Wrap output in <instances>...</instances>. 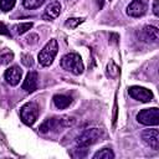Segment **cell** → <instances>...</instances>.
Wrapping results in <instances>:
<instances>
[{
	"label": "cell",
	"mask_w": 159,
	"mask_h": 159,
	"mask_svg": "<svg viewBox=\"0 0 159 159\" xmlns=\"http://www.w3.org/2000/svg\"><path fill=\"white\" fill-rule=\"evenodd\" d=\"M12 58H14L12 52L0 53V65H7V63H10V61H12Z\"/></svg>",
	"instance_id": "20"
},
{
	"label": "cell",
	"mask_w": 159,
	"mask_h": 159,
	"mask_svg": "<svg viewBox=\"0 0 159 159\" xmlns=\"http://www.w3.org/2000/svg\"><path fill=\"white\" fill-rule=\"evenodd\" d=\"M148 10V0H132L127 6V15L132 17H140Z\"/></svg>",
	"instance_id": "8"
},
{
	"label": "cell",
	"mask_w": 159,
	"mask_h": 159,
	"mask_svg": "<svg viewBox=\"0 0 159 159\" xmlns=\"http://www.w3.org/2000/svg\"><path fill=\"white\" fill-rule=\"evenodd\" d=\"M32 26H34L32 22H21V24L15 25V26L12 27V30H14V32H15L16 35H24L25 32H27L29 30H31Z\"/></svg>",
	"instance_id": "15"
},
{
	"label": "cell",
	"mask_w": 159,
	"mask_h": 159,
	"mask_svg": "<svg viewBox=\"0 0 159 159\" xmlns=\"http://www.w3.org/2000/svg\"><path fill=\"white\" fill-rule=\"evenodd\" d=\"M21 62L26 67H32L34 66V58H32V56L30 53H24L21 56Z\"/></svg>",
	"instance_id": "21"
},
{
	"label": "cell",
	"mask_w": 159,
	"mask_h": 159,
	"mask_svg": "<svg viewBox=\"0 0 159 159\" xmlns=\"http://www.w3.org/2000/svg\"><path fill=\"white\" fill-rule=\"evenodd\" d=\"M61 67L76 76L81 75L84 70V66H83V62H82V58L78 53H75V52H71V53H66L62 58H61V62H60Z\"/></svg>",
	"instance_id": "2"
},
{
	"label": "cell",
	"mask_w": 159,
	"mask_h": 159,
	"mask_svg": "<svg viewBox=\"0 0 159 159\" xmlns=\"http://www.w3.org/2000/svg\"><path fill=\"white\" fill-rule=\"evenodd\" d=\"M20 117L26 125H32L39 117V106L35 102L25 103L20 109Z\"/></svg>",
	"instance_id": "6"
},
{
	"label": "cell",
	"mask_w": 159,
	"mask_h": 159,
	"mask_svg": "<svg viewBox=\"0 0 159 159\" xmlns=\"http://www.w3.org/2000/svg\"><path fill=\"white\" fill-rule=\"evenodd\" d=\"M43 2H45V0H22L24 7H25V9H29V10L37 9V7H40Z\"/></svg>",
	"instance_id": "17"
},
{
	"label": "cell",
	"mask_w": 159,
	"mask_h": 159,
	"mask_svg": "<svg viewBox=\"0 0 159 159\" xmlns=\"http://www.w3.org/2000/svg\"><path fill=\"white\" fill-rule=\"evenodd\" d=\"M16 0H0V10L4 12H7L10 10H12V7L15 6Z\"/></svg>",
	"instance_id": "19"
},
{
	"label": "cell",
	"mask_w": 159,
	"mask_h": 159,
	"mask_svg": "<svg viewBox=\"0 0 159 159\" xmlns=\"http://www.w3.org/2000/svg\"><path fill=\"white\" fill-rule=\"evenodd\" d=\"M113 158H114V153L109 148H103L97 153H94L93 155V159H113Z\"/></svg>",
	"instance_id": "16"
},
{
	"label": "cell",
	"mask_w": 159,
	"mask_h": 159,
	"mask_svg": "<svg viewBox=\"0 0 159 159\" xmlns=\"http://www.w3.org/2000/svg\"><path fill=\"white\" fill-rule=\"evenodd\" d=\"M83 21H84V19H82V17H71V19H67L66 20L65 26L66 27H70V29H76Z\"/></svg>",
	"instance_id": "18"
},
{
	"label": "cell",
	"mask_w": 159,
	"mask_h": 159,
	"mask_svg": "<svg viewBox=\"0 0 159 159\" xmlns=\"http://www.w3.org/2000/svg\"><path fill=\"white\" fill-rule=\"evenodd\" d=\"M153 14L155 16L159 15V0H154V2H153Z\"/></svg>",
	"instance_id": "23"
},
{
	"label": "cell",
	"mask_w": 159,
	"mask_h": 159,
	"mask_svg": "<svg viewBox=\"0 0 159 159\" xmlns=\"http://www.w3.org/2000/svg\"><path fill=\"white\" fill-rule=\"evenodd\" d=\"M0 34H2V35H10V32L7 31V27L2 22H0Z\"/></svg>",
	"instance_id": "24"
},
{
	"label": "cell",
	"mask_w": 159,
	"mask_h": 159,
	"mask_svg": "<svg viewBox=\"0 0 159 159\" xmlns=\"http://www.w3.org/2000/svg\"><path fill=\"white\" fill-rule=\"evenodd\" d=\"M86 155H87V148H83V147H77L72 153V157L75 158H83Z\"/></svg>",
	"instance_id": "22"
},
{
	"label": "cell",
	"mask_w": 159,
	"mask_h": 159,
	"mask_svg": "<svg viewBox=\"0 0 159 159\" xmlns=\"http://www.w3.org/2000/svg\"><path fill=\"white\" fill-rule=\"evenodd\" d=\"M142 139L152 149H154V150L159 149V130L157 128H150V129L148 128V129L143 130Z\"/></svg>",
	"instance_id": "9"
},
{
	"label": "cell",
	"mask_w": 159,
	"mask_h": 159,
	"mask_svg": "<svg viewBox=\"0 0 159 159\" xmlns=\"http://www.w3.org/2000/svg\"><path fill=\"white\" fill-rule=\"evenodd\" d=\"M60 14H61V4H60V1H52V2H50L47 6H46V9H45V11H43V14H42V19L43 20H55L56 17H58L60 16Z\"/></svg>",
	"instance_id": "13"
},
{
	"label": "cell",
	"mask_w": 159,
	"mask_h": 159,
	"mask_svg": "<svg viewBox=\"0 0 159 159\" xmlns=\"http://www.w3.org/2000/svg\"><path fill=\"white\" fill-rule=\"evenodd\" d=\"M137 120L143 125H154L159 124V109L157 107L144 108L137 114Z\"/></svg>",
	"instance_id": "5"
},
{
	"label": "cell",
	"mask_w": 159,
	"mask_h": 159,
	"mask_svg": "<svg viewBox=\"0 0 159 159\" xmlns=\"http://www.w3.org/2000/svg\"><path fill=\"white\" fill-rule=\"evenodd\" d=\"M52 101H53L55 107L58 109H65L72 103V98L66 94H55Z\"/></svg>",
	"instance_id": "14"
},
{
	"label": "cell",
	"mask_w": 159,
	"mask_h": 159,
	"mask_svg": "<svg viewBox=\"0 0 159 159\" xmlns=\"http://www.w3.org/2000/svg\"><path fill=\"white\" fill-rule=\"evenodd\" d=\"M76 123V118L72 116H61V117H52L47 118L40 127L39 130L41 133H48L51 130H61L62 128L72 127Z\"/></svg>",
	"instance_id": "1"
},
{
	"label": "cell",
	"mask_w": 159,
	"mask_h": 159,
	"mask_svg": "<svg viewBox=\"0 0 159 159\" xmlns=\"http://www.w3.org/2000/svg\"><path fill=\"white\" fill-rule=\"evenodd\" d=\"M140 36L142 40L145 42H158L159 40V30L158 27L153 26V25H147L142 29L140 31Z\"/></svg>",
	"instance_id": "12"
},
{
	"label": "cell",
	"mask_w": 159,
	"mask_h": 159,
	"mask_svg": "<svg viewBox=\"0 0 159 159\" xmlns=\"http://www.w3.org/2000/svg\"><path fill=\"white\" fill-rule=\"evenodd\" d=\"M128 93L132 98L143 102V103H148L150 101H153L154 94L150 89L145 88V87H140V86H130L128 88Z\"/></svg>",
	"instance_id": "7"
},
{
	"label": "cell",
	"mask_w": 159,
	"mask_h": 159,
	"mask_svg": "<svg viewBox=\"0 0 159 159\" xmlns=\"http://www.w3.org/2000/svg\"><path fill=\"white\" fill-rule=\"evenodd\" d=\"M21 77H22V70L17 65L10 66L5 70L4 78L10 86H17L21 81Z\"/></svg>",
	"instance_id": "10"
},
{
	"label": "cell",
	"mask_w": 159,
	"mask_h": 159,
	"mask_svg": "<svg viewBox=\"0 0 159 159\" xmlns=\"http://www.w3.org/2000/svg\"><path fill=\"white\" fill-rule=\"evenodd\" d=\"M57 52H58V43H57V40H56V39H51V40L42 47V50L40 51V53H39V56H37L39 63H40L41 66H45V67L50 66V65L53 62V60H55Z\"/></svg>",
	"instance_id": "3"
},
{
	"label": "cell",
	"mask_w": 159,
	"mask_h": 159,
	"mask_svg": "<svg viewBox=\"0 0 159 159\" xmlns=\"http://www.w3.org/2000/svg\"><path fill=\"white\" fill-rule=\"evenodd\" d=\"M102 135H103V130L101 128H88V129L83 130L77 137L76 144H77V147L88 148L92 144H94L96 142H98Z\"/></svg>",
	"instance_id": "4"
},
{
	"label": "cell",
	"mask_w": 159,
	"mask_h": 159,
	"mask_svg": "<svg viewBox=\"0 0 159 159\" xmlns=\"http://www.w3.org/2000/svg\"><path fill=\"white\" fill-rule=\"evenodd\" d=\"M37 86H39V73L36 71H30L22 82V89L27 93H32L37 89Z\"/></svg>",
	"instance_id": "11"
}]
</instances>
